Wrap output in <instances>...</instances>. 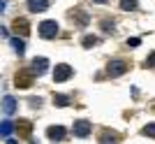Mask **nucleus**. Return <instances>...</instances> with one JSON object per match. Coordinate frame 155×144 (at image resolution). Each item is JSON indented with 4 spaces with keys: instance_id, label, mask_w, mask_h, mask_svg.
Here are the masks:
<instances>
[{
    "instance_id": "obj_1",
    "label": "nucleus",
    "mask_w": 155,
    "mask_h": 144,
    "mask_svg": "<svg viewBox=\"0 0 155 144\" xmlns=\"http://www.w3.org/2000/svg\"><path fill=\"white\" fill-rule=\"evenodd\" d=\"M72 74H74V70H72L70 65L60 63V65H56V70H53V81H56V84H63V81H67Z\"/></svg>"
},
{
    "instance_id": "obj_2",
    "label": "nucleus",
    "mask_w": 155,
    "mask_h": 144,
    "mask_svg": "<svg viewBox=\"0 0 155 144\" xmlns=\"http://www.w3.org/2000/svg\"><path fill=\"white\" fill-rule=\"evenodd\" d=\"M39 35L44 39H53L58 35V23H56V21H42V23H39Z\"/></svg>"
},
{
    "instance_id": "obj_3",
    "label": "nucleus",
    "mask_w": 155,
    "mask_h": 144,
    "mask_svg": "<svg viewBox=\"0 0 155 144\" xmlns=\"http://www.w3.org/2000/svg\"><path fill=\"white\" fill-rule=\"evenodd\" d=\"M32 77H35V74H32L30 70H19L16 72V77H14V81H16V88H28V86H32Z\"/></svg>"
},
{
    "instance_id": "obj_4",
    "label": "nucleus",
    "mask_w": 155,
    "mask_h": 144,
    "mask_svg": "<svg viewBox=\"0 0 155 144\" xmlns=\"http://www.w3.org/2000/svg\"><path fill=\"white\" fill-rule=\"evenodd\" d=\"M125 72H127V63H125V60H111L109 67H107V74H109V77H120Z\"/></svg>"
},
{
    "instance_id": "obj_5",
    "label": "nucleus",
    "mask_w": 155,
    "mask_h": 144,
    "mask_svg": "<svg viewBox=\"0 0 155 144\" xmlns=\"http://www.w3.org/2000/svg\"><path fill=\"white\" fill-rule=\"evenodd\" d=\"M72 132H74L77 137H88V135L93 132V125H91V121H74Z\"/></svg>"
},
{
    "instance_id": "obj_6",
    "label": "nucleus",
    "mask_w": 155,
    "mask_h": 144,
    "mask_svg": "<svg viewBox=\"0 0 155 144\" xmlns=\"http://www.w3.org/2000/svg\"><path fill=\"white\" fill-rule=\"evenodd\" d=\"M65 128L63 125H51V128H46V137L51 139V142H63L65 139Z\"/></svg>"
},
{
    "instance_id": "obj_7",
    "label": "nucleus",
    "mask_w": 155,
    "mask_h": 144,
    "mask_svg": "<svg viewBox=\"0 0 155 144\" xmlns=\"http://www.w3.org/2000/svg\"><path fill=\"white\" fill-rule=\"evenodd\" d=\"M14 128H16V132H19L21 139H30V132H32V123L30 121H19Z\"/></svg>"
},
{
    "instance_id": "obj_8",
    "label": "nucleus",
    "mask_w": 155,
    "mask_h": 144,
    "mask_svg": "<svg viewBox=\"0 0 155 144\" xmlns=\"http://www.w3.org/2000/svg\"><path fill=\"white\" fill-rule=\"evenodd\" d=\"M46 67H49V60L39 56V58H35V60H32V67H30V72L39 77V74H44V72H46Z\"/></svg>"
},
{
    "instance_id": "obj_9",
    "label": "nucleus",
    "mask_w": 155,
    "mask_h": 144,
    "mask_svg": "<svg viewBox=\"0 0 155 144\" xmlns=\"http://www.w3.org/2000/svg\"><path fill=\"white\" fill-rule=\"evenodd\" d=\"M46 7H49V0H28V9L30 12H46Z\"/></svg>"
},
{
    "instance_id": "obj_10",
    "label": "nucleus",
    "mask_w": 155,
    "mask_h": 144,
    "mask_svg": "<svg viewBox=\"0 0 155 144\" xmlns=\"http://www.w3.org/2000/svg\"><path fill=\"white\" fill-rule=\"evenodd\" d=\"M14 30L21 33V35H28V33H30V26H28L26 19H16V21H14Z\"/></svg>"
},
{
    "instance_id": "obj_11",
    "label": "nucleus",
    "mask_w": 155,
    "mask_h": 144,
    "mask_svg": "<svg viewBox=\"0 0 155 144\" xmlns=\"http://www.w3.org/2000/svg\"><path fill=\"white\" fill-rule=\"evenodd\" d=\"M14 132V123H9V121H2L0 123V137H9Z\"/></svg>"
},
{
    "instance_id": "obj_12",
    "label": "nucleus",
    "mask_w": 155,
    "mask_h": 144,
    "mask_svg": "<svg viewBox=\"0 0 155 144\" xmlns=\"http://www.w3.org/2000/svg\"><path fill=\"white\" fill-rule=\"evenodd\" d=\"M2 109H5V114H14V111H16V102H14V98H5V100H2Z\"/></svg>"
},
{
    "instance_id": "obj_13",
    "label": "nucleus",
    "mask_w": 155,
    "mask_h": 144,
    "mask_svg": "<svg viewBox=\"0 0 155 144\" xmlns=\"http://www.w3.org/2000/svg\"><path fill=\"white\" fill-rule=\"evenodd\" d=\"M137 7H139L137 0H120V9H123V12H134Z\"/></svg>"
},
{
    "instance_id": "obj_14",
    "label": "nucleus",
    "mask_w": 155,
    "mask_h": 144,
    "mask_svg": "<svg viewBox=\"0 0 155 144\" xmlns=\"http://www.w3.org/2000/svg\"><path fill=\"white\" fill-rule=\"evenodd\" d=\"M12 46H14V51L19 53V56H23V53H26V44H23V39L12 37Z\"/></svg>"
},
{
    "instance_id": "obj_15",
    "label": "nucleus",
    "mask_w": 155,
    "mask_h": 144,
    "mask_svg": "<svg viewBox=\"0 0 155 144\" xmlns=\"http://www.w3.org/2000/svg\"><path fill=\"white\" fill-rule=\"evenodd\" d=\"M81 44H84L86 49H93L95 44H100V37H95V35H86V37L81 39Z\"/></svg>"
},
{
    "instance_id": "obj_16",
    "label": "nucleus",
    "mask_w": 155,
    "mask_h": 144,
    "mask_svg": "<svg viewBox=\"0 0 155 144\" xmlns=\"http://www.w3.org/2000/svg\"><path fill=\"white\" fill-rule=\"evenodd\" d=\"M100 142H120V135L118 132H102Z\"/></svg>"
},
{
    "instance_id": "obj_17",
    "label": "nucleus",
    "mask_w": 155,
    "mask_h": 144,
    "mask_svg": "<svg viewBox=\"0 0 155 144\" xmlns=\"http://www.w3.org/2000/svg\"><path fill=\"white\" fill-rule=\"evenodd\" d=\"M67 102H70V98H67V95H53V105L56 107H67Z\"/></svg>"
},
{
    "instance_id": "obj_18",
    "label": "nucleus",
    "mask_w": 155,
    "mask_h": 144,
    "mask_svg": "<svg viewBox=\"0 0 155 144\" xmlns=\"http://www.w3.org/2000/svg\"><path fill=\"white\" fill-rule=\"evenodd\" d=\"M143 135H146V137H153L155 139V123H148V125H143Z\"/></svg>"
},
{
    "instance_id": "obj_19",
    "label": "nucleus",
    "mask_w": 155,
    "mask_h": 144,
    "mask_svg": "<svg viewBox=\"0 0 155 144\" xmlns=\"http://www.w3.org/2000/svg\"><path fill=\"white\" fill-rule=\"evenodd\" d=\"M102 28L104 33H114V21H102Z\"/></svg>"
},
{
    "instance_id": "obj_20",
    "label": "nucleus",
    "mask_w": 155,
    "mask_h": 144,
    "mask_svg": "<svg viewBox=\"0 0 155 144\" xmlns=\"http://www.w3.org/2000/svg\"><path fill=\"white\" fill-rule=\"evenodd\" d=\"M139 42H141L139 37H132V39H127V46H130V49H134V46H139Z\"/></svg>"
},
{
    "instance_id": "obj_21",
    "label": "nucleus",
    "mask_w": 155,
    "mask_h": 144,
    "mask_svg": "<svg viewBox=\"0 0 155 144\" xmlns=\"http://www.w3.org/2000/svg\"><path fill=\"white\" fill-rule=\"evenodd\" d=\"M146 65H148V67H155V53H150L148 58H146Z\"/></svg>"
},
{
    "instance_id": "obj_22",
    "label": "nucleus",
    "mask_w": 155,
    "mask_h": 144,
    "mask_svg": "<svg viewBox=\"0 0 155 144\" xmlns=\"http://www.w3.org/2000/svg\"><path fill=\"white\" fill-rule=\"evenodd\" d=\"M5 12V0H0V14Z\"/></svg>"
},
{
    "instance_id": "obj_23",
    "label": "nucleus",
    "mask_w": 155,
    "mask_h": 144,
    "mask_svg": "<svg viewBox=\"0 0 155 144\" xmlns=\"http://www.w3.org/2000/svg\"><path fill=\"white\" fill-rule=\"evenodd\" d=\"M93 2H95V5H102V2H107V0H93Z\"/></svg>"
}]
</instances>
